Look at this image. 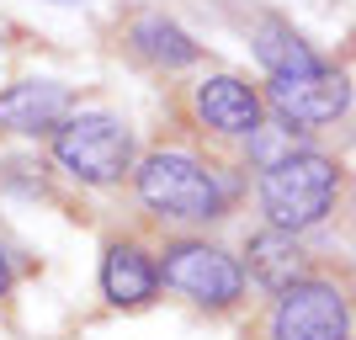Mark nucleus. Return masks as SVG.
<instances>
[{"mask_svg": "<svg viewBox=\"0 0 356 340\" xmlns=\"http://www.w3.org/2000/svg\"><path fill=\"white\" fill-rule=\"evenodd\" d=\"M134 192L154 218H170V223H213L229 207L218 176L208 165H197L192 154H176V149H160V154L138 160Z\"/></svg>", "mask_w": 356, "mask_h": 340, "instance_id": "obj_2", "label": "nucleus"}, {"mask_svg": "<svg viewBox=\"0 0 356 340\" xmlns=\"http://www.w3.org/2000/svg\"><path fill=\"white\" fill-rule=\"evenodd\" d=\"M271 340H351V309L335 282H293L277 293Z\"/></svg>", "mask_w": 356, "mask_h": 340, "instance_id": "obj_5", "label": "nucleus"}, {"mask_svg": "<svg viewBox=\"0 0 356 340\" xmlns=\"http://www.w3.org/2000/svg\"><path fill=\"white\" fill-rule=\"evenodd\" d=\"M128 43H134V54H144V59L160 64V70H186V64L202 59V48H197L170 16H154V11L128 22Z\"/></svg>", "mask_w": 356, "mask_h": 340, "instance_id": "obj_12", "label": "nucleus"}, {"mask_svg": "<svg viewBox=\"0 0 356 340\" xmlns=\"http://www.w3.org/2000/svg\"><path fill=\"white\" fill-rule=\"evenodd\" d=\"M245 266H250V277L261 282L266 293H282V287L309 277V255H303L298 234L261 229V234H250V245H245Z\"/></svg>", "mask_w": 356, "mask_h": 340, "instance_id": "obj_10", "label": "nucleus"}, {"mask_svg": "<svg viewBox=\"0 0 356 340\" xmlns=\"http://www.w3.org/2000/svg\"><path fill=\"white\" fill-rule=\"evenodd\" d=\"M197 118L202 128L223 138H250L255 122H266V102L255 96V86H245L239 74H208L202 86H197Z\"/></svg>", "mask_w": 356, "mask_h": 340, "instance_id": "obj_7", "label": "nucleus"}, {"mask_svg": "<svg viewBox=\"0 0 356 340\" xmlns=\"http://www.w3.org/2000/svg\"><path fill=\"white\" fill-rule=\"evenodd\" d=\"M335 197H341V165L330 154L298 149V154L261 170V213L282 234H303L314 223H325Z\"/></svg>", "mask_w": 356, "mask_h": 340, "instance_id": "obj_1", "label": "nucleus"}, {"mask_svg": "<svg viewBox=\"0 0 356 340\" xmlns=\"http://www.w3.org/2000/svg\"><path fill=\"white\" fill-rule=\"evenodd\" d=\"M160 287H176L197 309H234L245 298V266L213 239H170L154 261Z\"/></svg>", "mask_w": 356, "mask_h": 340, "instance_id": "obj_4", "label": "nucleus"}, {"mask_svg": "<svg viewBox=\"0 0 356 340\" xmlns=\"http://www.w3.org/2000/svg\"><path fill=\"white\" fill-rule=\"evenodd\" d=\"M70 86L59 80H22V86L0 90V128L11 133H54L64 118H70Z\"/></svg>", "mask_w": 356, "mask_h": 340, "instance_id": "obj_8", "label": "nucleus"}, {"mask_svg": "<svg viewBox=\"0 0 356 340\" xmlns=\"http://www.w3.org/2000/svg\"><path fill=\"white\" fill-rule=\"evenodd\" d=\"M102 293L112 309H144L149 298L160 293V277H154V255L134 239H118L106 245L102 255Z\"/></svg>", "mask_w": 356, "mask_h": 340, "instance_id": "obj_9", "label": "nucleus"}, {"mask_svg": "<svg viewBox=\"0 0 356 340\" xmlns=\"http://www.w3.org/2000/svg\"><path fill=\"white\" fill-rule=\"evenodd\" d=\"M54 160L86 186H118L134 176V133L112 112H80L54 128Z\"/></svg>", "mask_w": 356, "mask_h": 340, "instance_id": "obj_3", "label": "nucleus"}, {"mask_svg": "<svg viewBox=\"0 0 356 340\" xmlns=\"http://www.w3.org/2000/svg\"><path fill=\"white\" fill-rule=\"evenodd\" d=\"M266 102H271V112L282 122H293V128H319V122L346 118L351 86H346V74H335V70H314V74H293V80H271Z\"/></svg>", "mask_w": 356, "mask_h": 340, "instance_id": "obj_6", "label": "nucleus"}, {"mask_svg": "<svg viewBox=\"0 0 356 340\" xmlns=\"http://www.w3.org/2000/svg\"><path fill=\"white\" fill-rule=\"evenodd\" d=\"M250 144V160L266 170V165H277V160H287V154H298V144H303V128H293V122H255V133L245 138Z\"/></svg>", "mask_w": 356, "mask_h": 340, "instance_id": "obj_13", "label": "nucleus"}, {"mask_svg": "<svg viewBox=\"0 0 356 340\" xmlns=\"http://www.w3.org/2000/svg\"><path fill=\"white\" fill-rule=\"evenodd\" d=\"M59 6H80V0H59Z\"/></svg>", "mask_w": 356, "mask_h": 340, "instance_id": "obj_15", "label": "nucleus"}, {"mask_svg": "<svg viewBox=\"0 0 356 340\" xmlns=\"http://www.w3.org/2000/svg\"><path fill=\"white\" fill-rule=\"evenodd\" d=\"M250 43H255V59H261V70H266L271 80H293V74L325 70V59H319V54H314V48L303 43L293 27H287V22H277V16L255 27Z\"/></svg>", "mask_w": 356, "mask_h": 340, "instance_id": "obj_11", "label": "nucleus"}, {"mask_svg": "<svg viewBox=\"0 0 356 340\" xmlns=\"http://www.w3.org/2000/svg\"><path fill=\"white\" fill-rule=\"evenodd\" d=\"M11 293V266H6V255H0V298Z\"/></svg>", "mask_w": 356, "mask_h": 340, "instance_id": "obj_14", "label": "nucleus"}]
</instances>
